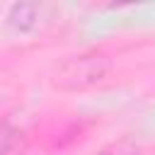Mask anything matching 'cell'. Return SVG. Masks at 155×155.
<instances>
[{"instance_id": "6da1fadb", "label": "cell", "mask_w": 155, "mask_h": 155, "mask_svg": "<svg viewBox=\"0 0 155 155\" xmlns=\"http://www.w3.org/2000/svg\"><path fill=\"white\" fill-rule=\"evenodd\" d=\"M109 70V58L99 51H87V53H78L73 58H68L58 73H56V82L65 90H85L94 82H99Z\"/></svg>"}, {"instance_id": "7a4b0ae2", "label": "cell", "mask_w": 155, "mask_h": 155, "mask_svg": "<svg viewBox=\"0 0 155 155\" xmlns=\"http://www.w3.org/2000/svg\"><path fill=\"white\" fill-rule=\"evenodd\" d=\"M24 148H27V131L12 119H2L0 121V155H22Z\"/></svg>"}, {"instance_id": "3957f363", "label": "cell", "mask_w": 155, "mask_h": 155, "mask_svg": "<svg viewBox=\"0 0 155 155\" xmlns=\"http://www.w3.org/2000/svg\"><path fill=\"white\" fill-rule=\"evenodd\" d=\"M7 19H10V24L17 31H31L39 24V5H34V2H17V5L10 7Z\"/></svg>"}, {"instance_id": "277c9868", "label": "cell", "mask_w": 155, "mask_h": 155, "mask_svg": "<svg viewBox=\"0 0 155 155\" xmlns=\"http://www.w3.org/2000/svg\"><path fill=\"white\" fill-rule=\"evenodd\" d=\"M140 148L133 138H119V140H111L109 145H104L97 155H138Z\"/></svg>"}]
</instances>
